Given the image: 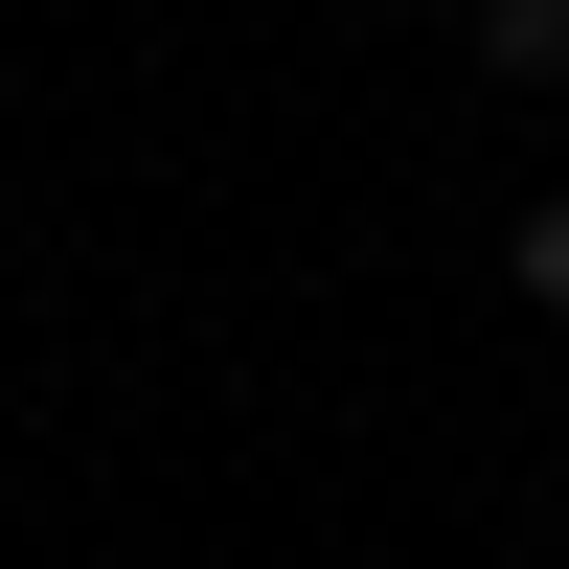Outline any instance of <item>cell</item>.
<instances>
[{
  "mask_svg": "<svg viewBox=\"0 0 569 569\" xmlns=\"http://www.w3.org/2000/svg\"><path fill=\"white\" fill-rule=\"evenodd\" d=\"M456 23H479L501 91H569V0H456Z\"/></svg>",
  "mask_w": 569,
  "mask_h": 569,
  "instance_id": "1",
  "label": "cell"
},
{
  "mask_svg": "<svg viewBox=\"0 0 569 569\" xmlns=\"http://www.w3.org/2000/svg\"><path fill=\"white\" fill-rule=\"evenodd\" d=\"M501 273H525V297L569 319V182H547V206H525V251H501Z\"/></svg>",
  "mask_w": 569,
  "mask_h": 569,
  "instance_id": "2",
  "label": "cell"
}]
</instances>
